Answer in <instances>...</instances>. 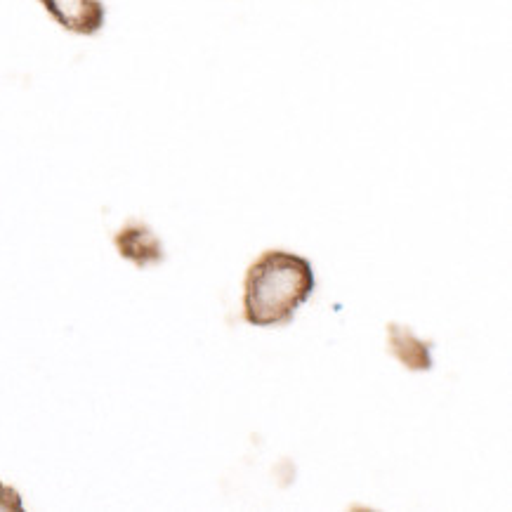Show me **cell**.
<instances>
[{"label":"cell","mask_w":512,"mask_h":512,"mask_svg":"<svg viewBox=\"0 0 512 512\" xmlns=\"http://www.w3.org/2000/svg\"><path fill=\"white\" fill-rule=\"evenodd\" d=\"M52 17L74 34L93 36L104 24V5L100 0H41Z\"/></svg>","instance_id":"7a4b0ae2"},{"label":"cell","mask_w":512,"mask_h":512,"mask_svg":"<svg viewBox=\"0 0 512 512\" xmlns=\"http://www.w3.org/2000/svg\"><path fill=\"white\" fill-rule=\"evenodd\" d=\"M0 510H22L19 496L12 489L3 487V484H0Z\"/></svg>","instance_id":"3957f363"},{"label":"cell","mask_w":512,"mask_h":512,"mask_svg":"<svg viewBox=\"0 0 512 512\" xmlns=\"http://www.w3.org/2000/svg\"><path fill=\"white\" fill-rule=\"evenodd\" d=\"M314 291V272L305 258L293 253H265L248 269L244 310L255 326L291 319Z\"/></svg>","instance_id":"6da1fadb"}]
</instances>
